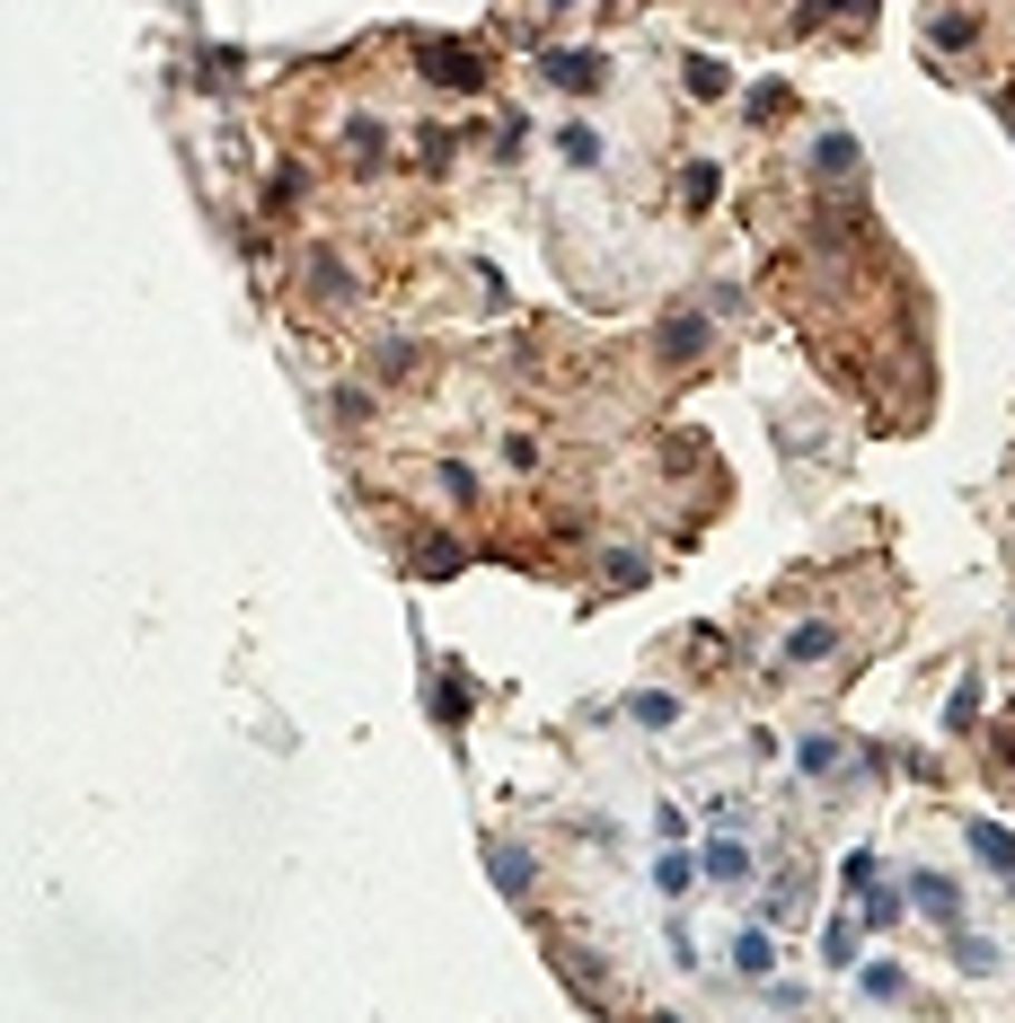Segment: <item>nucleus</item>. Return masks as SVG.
I'll return each mask as SVG.
<instances>
[{"mask_svg":"<svg viewBox=\"0 0 1015 1023\" xmlns=\"http://www.w3.org/2000/svg\"><path fill=\"white\" fill-rule=\"evenodd\" d=\"M628 715L644 724V732H662V724H680V697H662V688H635V697H628Z\"/></svg>","mask_w":1015,"mask_h":1023,"instance_id":"f257e3e1","label":"nucleus"},{"mask_svg":"<svg viewBox=\"0 0 1015 1023\" xmlns=\"http://www.w3.org/2000/svg\"><path fill=\"white\" fill-rule=\"evenodd\" d=\"M918 909L936 917V926H954V917H963V901H954V883H936V874H918Z\"/></svg>","mask_w":1015,"mask_h":1023,"instance_id":"f03ea898","label":"nucleus"},{"mask_svg":"<svg viewBox=\"0 0 1015 1023\" xmlns=\"http://www.w3.org/2000/svg\"><path fill=\"white\" fill-rule=\"evenodd\" d=\"M698 344H707V318H671V327H662V362H689Z\"/></svg>","mask_w":1015,"mask_h":1023,"instance_id":"7ed1b4c3","label":"nucleus"},{"mask_svg":"<svg viewBox=\"0 0 1015 1023\" xmlns=\"http://www.w3.org/2000/svg\"><path fill=\"white\" fill-rule=\"evenodd\" d=\"M830 645H839L830 627H795V636H786V662H830Z\"/></svg>","mask_w":1015,"mask_h":1023,"instance_id":"20e7f679","label":"nucleus"},{"mask_svg":"<svg viewBox=\"0 0 1015 1023\" xmlns=\"http://www.w3.org/2000/svg\"><path fill=\"white\" fill-rule=\"evenodd\" d=\"M698 865H707V874H716V883H742V874H751V856H742V847H733V838H716V847H707V856H698Z\"/></svg>","mask_w":1015,"mask_h":1023,"instance_id":"39448f33","label":"nucleus"},{"mask_svg":"<svg viewBox=\"0 0 1015 1023\" xmlns=\"http://www.w3.org/2000/svg\"><path fill=\"white\" fill-rule=\"evenodd\" d=\"M548 80H565V89H583V80H601V62H592V53H548Z\"/></svg>","mask_w":1015,"mask_h":1023,"instance_id":"423d86ee","label":"nucleus"},{"mask_svg":"<svg viewBox=\"0 0 1015 1023\" xmlns=\"http://www.w3.org/2000/svg\"><path fill=\"white\" fill-rule=\"evenodd\" d=\"M972 847H980L989 865H1015V838H1007V829H989V820H972Z\"/></svg>","mask_w":1015,"mask_h":1023,"instance_id":"0eeeda50","label":"nucleus"},{"mask_svg":"<svg viewBox=\"0 0 1015 1023\" xmlns=\"http://www.w3.org/2000/svg\"><path fill=\"white\" fill-rule=\"evenodd\" d=\"M495 883H504V892L530 883V856H521V847H495Z\"/></svg>","mask_w":1015,"mask_h":1023,"instance_id":"6e6552de","label":"nucleus"},{"mask_svg":"<svg viewBox=\"0 0 1015 1023\" xmlns=\"http://www.w3.org/2000/svg\"><path fill=\"white\" fill-rule=\"evenodd\" d=\"M848 168H857V150H848L839 132H830V141H821V177H848Z\"/></svg>","mask_w":1015,"mask_h":1023,"instance_id":"1a4fd4ad","label":"nucleus"},{"mask_svg":"<svg viewBox=\"0 0 1015 1023\" xmlns=\"http://www.w3.org/2000/svg\"><path fill=\"white\" fill-rule=\"evenodd\" d=\"M653 883H662V892L680 901V892H689V856H662V865H653Z\"/></svg>","mask_w":1015,"mask_h":1023,"instance_id":"9d476101","label":"nucleus"},{"mask_svg":"<svg viewBox=\"0 0 1015 1023\" xmlns=\"http://www.w3.org/2000/svg\"><path fill=\"white\" fill-rule=\"evenodd\" d=\"M733 962H742V971H768V935H733Z\"/></svg>","mask_w":1015,"mask_h":1023,"instance_id":"9b49d317","label":"nucleus"}]
</instances>
